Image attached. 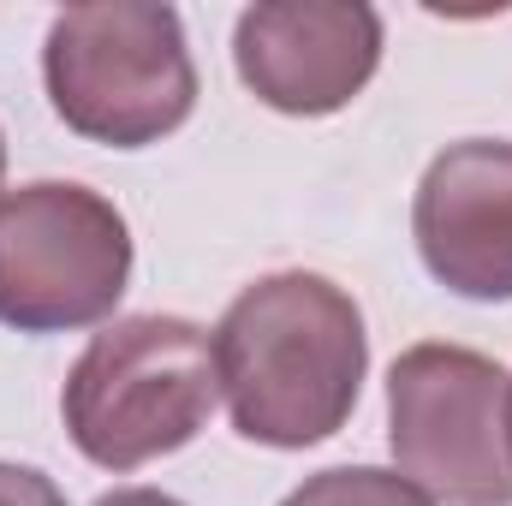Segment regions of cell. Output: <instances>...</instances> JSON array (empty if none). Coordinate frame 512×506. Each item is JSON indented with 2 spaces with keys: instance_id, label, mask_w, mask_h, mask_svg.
Wrapping results in <instances>:
<instances>
[{
  "instance_id": "obj_3",
  "label": "cell",
  "mask_w": 512,
  "mask_h": 506,
  "mask_svg": "<svg viewBox=\"0 0 512 506\" xmlns=\"http://www.w3.org/2000/svg\"><path fill=\"white\" fill-rule=\"evenodd\" d=\"M42 84L66 131L143 149L179 131L197 108V66L173 6L96 0L66 6L42 42Z\"/></svg>"
},
{
  "instance_id": "obj_10",
  "label": "cell",
  "mask_w": 512,
  "mask_h": 506,
  "mask_svg": "<svg viewBox=\"0 0 512 506\" xmlns=\"http://www.w3.org/2000/svg\"><path fill=\"white\" fill-rule=\"evenodd\" d=\"M96 506H185V501H173L161 489H114V495H102Z\"/></svg>"
},
{
  "instance_id": "obj_6",
  "label": "cell",
  "mask_w": 512,
  "mask_h": 506,
  "mask_svg": "<svg viewBox=\"0 0 512 506\" xmlns=\"http://www.w3.org/2000/svg\"><path fill=\"white\" fill-rule=\"evenodd\" d=\"M239 78L292 120L340 114L382 66V12L358 0H262L233 30Z\"/></svg>"
},
{
  "instance_id": "obj_5",
  "label": "cell",
  "mask_w": 512,
  "mask_h": 506,
  "mask_svg": "<svg viewBox=\"0 0 512 506\" xmlns=\"http://www.w3.org/2000/svg\"><path fill=\"white\" fill-rule=\"evenodd\" d=\"M131 280L126 215L72 179H36L0 197V322L18 334H72L114 316Z\"/></svg>"
},
{
  "instance_id": "obj_4",
  "label": "cell",
  "mask_w": 512,
  "mask_h": 506,
  "mask_svg": "<svg viewBox=\"0 0 512 506\" xmlns=\"http://www.w3.org/2000/svg\"><path fill=\"white\" fill-rule=\"evenodd\" d=\"M387 447L435 506H512V376L471 346H411L387 370Z\"/></svg>"
},
{
  "instance_id": "obj_2",
  "label": "cell",
  "mask_w": 512,
  "mask_h": 506,
  "mask_svg": "<svg viewBox=\"0 0 512 506\" xmlns=\"http://www.w3.org/2000/svg\"><path fill=\"white\" fill-rule=\"evenodd\" d=\"M215 334L185 316H126L72 364L60 417L72 447L102 471H137L179 453L215 417Z\"/></svg>"
},
{
  "instance_id": "obj_1",
  "label": "cell",
  "mask_w": 512,
  "mask_h": 506,
  "mask_svg": "<svg viewBox=\"0 0 512 506\" xmlns=\"http://www.w3.org/2000/svg\"><path fill=\"white\" fill-rule=\"evenodd\" d=\"M215 358L233 429L256 447L298 453L346 429L370 370V334L352 292L328 274L280 268L227 304Z\"/></svg>"
},
{
  "instance_id": "obj_7",
  "label": "cell",
  "mask_w": 512,
  "mask_h": 506,
  "mask_svg": "<svg viewBox=\"0 0 512 506\" xmlns=\"http://www.w3.org/2000/svg\"><path fill=\"white\" fill-rule=\"evenodd\" d=\"M411 233L423 268L471 298L507 304L512 298V143L465 137L447 143L411 203Z\"/></svg>"
},
{
  "instance_id": "obj_11",
  "label": "cell",
  "mask_w": 512,
  "mask_h": 506,
  "mask_svg": "<svg viewBox=\"0 0 512 506\" xmlns=\"http://www.w3.org/2000/svg\"><path fill=\"white\" fill-rule=\"evenodd\" d=\"M0 179H6V137H0Z\"/></svg>"
},
{
  "instance_id": "obj_8",
  "label": "cell",
  "mask_w": 512,
  "mask_h": 506,
  "mask_svg": "<svg viewBox=\"0 0 512 506\" xmlns=\"http://www.w3.org/2000/svg\"><path fill=\"white\" fill-rule=\"evenodd\" d=\"M280 506H435L417 483H405L399 471L376 465H340V471H316L304 477Z\"/></svg>"
},
{
  "instance_id": "obj_9",
  "label": "cell",
  "mask_w": 512,
  "mask_h": 506,
  "mask_svg": "<svg viewBox=\"0 0 512 506\" xmlns=\"http://www.w3.org/2000/svg\"><path fill=\"white\" fill-rule=\"evenodd\" d=\"M0 506H66V495L36 465H6L0 459Z\"/></svg>"
}]
</instances>
